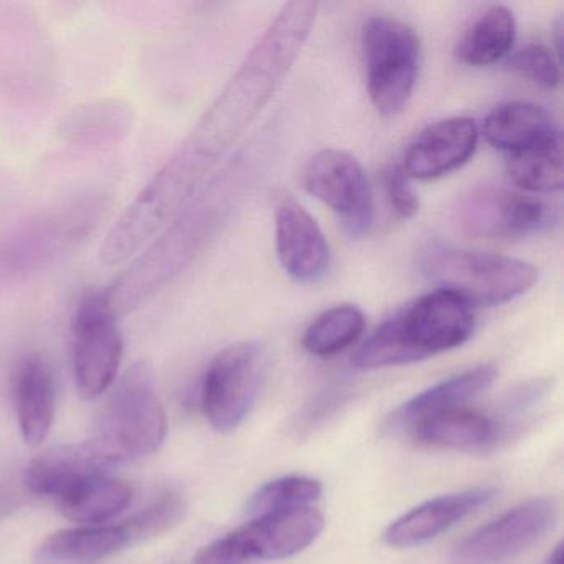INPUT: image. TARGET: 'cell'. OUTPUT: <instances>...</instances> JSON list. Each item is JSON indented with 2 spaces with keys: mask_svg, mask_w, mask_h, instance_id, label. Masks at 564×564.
I'll return each mask as SVG.
<instances>
[{
  "mask_svg": "<svg viewBox=\"0 0 564 564\" xmlns=\"http://www.w3.org/2000/svg\"><path fill=\"white\" fill-rule=\"evenodd\" d=\"M475 328L467 302L437 289L382 323L352 356L358 369L411 365L464 345Z\"/></svg>",
  "mask_w": 564,
  "mask_h": 564,
  "instance_id": "cell-1",
  "label": "cell"
},
{
  "mask_svg": "<svg viewBox=\"0 0 564 564\" xmlns=\"http://www.w3.org/2000/svg\"><path fill=\"white\" fill-rule=\"evenodd\" d=\"M422 272L441 290L470 306H497L524 295L538 282V270L524 260L481 250L429 247Z\"/></svg>",
  "mask_w": 564,
  "mask_h": 564,
  "instance_id": "cell-2",
  "label": "cell"
},
{
  "mask_svg": "<svg viewBox=\"0 0 564 564\" xmlns=\"http://www.w3.org/2000/svg\"><path fill=\"white\" fill-rule=\"evenodd\" d=\"M362 51L372 105L382 117H398L417 84L419 35L398 19L371 18L362 28Z\"/></svg>",
  "mask_w": 564,
  "mask_h": 564,
  "instance_id": "cell-3",
  "label": "cell"
},
{
  "mask_svg": "<svg viewBox=\"0 0 564 564\" xmlns=\"http://www.w3.org/2000/svg\"><path fill=\"white\" fill-rule=\"evenodd\" d=\"M123 359L118 312L107 290L87 293L74 316L72 361L78 392L87 401L100 398L117 381Z\"/></svg>",
  "mask_w": 564,
  "mask_h": 564,
  "instance_id": "cell-4",
  "label": "cell"
},
{
  "mask_svg": "<svg viewBox=\"0 0 564 564\" xmlns=\"http://www.w3.org/2000/svg\"><path fill=\"white\" fill-rule=\"evenodd\" d=\"M166 409L154 391L143 365L133 366L121 379L108 404L101 441L120 458L153 455L166 441Z\"/></svg>",
  "mask_w": 564,
  "mask_h": 564,
  "instance_id": "cell-5",
  "label": "cell"
},
{
  "mask_svg": "<svg viewBox=\"0 0 564 564\" xmlns=\"http://www.w3.org/2000/svg\"><path fill=\"white\" fill-rule=\"evenodd\" d=\"M263 376V348L257 341L227 346L207 368L203 411L210 427L229 434L252 411Z\"/></svg>",
  "mask_w": 564,
  "mask_h": 564,
  "instance_id": "cell-6",
  "label": "cell"
},
{
  "mask_svg": "<svg viewBox=\"0 0 564 564\" xmlns=\"http://www.w3.org/2000/svg\"><path fill=\"white\" fill-rule=\"evenodd\" d=\"M306 191L329 207L351 237L369 232L375 197L365 167L346 151L323 150L310 160L303 176Z\"/></svg>",
  "mask_w": 564,
  "mask_h": 564,
  "instance_id": "cell-7",
  "label": "cell"
},
{
  "mask_svg": "<svg viewBox=\"0 0 564 564\" xmlns=\"http://www.w3.org/2000/svg\"><path fill=\"white\" fill-rule=\"evenodd\" d=\"M553 498H531L465 538L452 564H500L533 546L556 523Z\"/></svg>",
  "mask_w": 564,
  "mask_h": 564,
  "instance_id": "cell-8",
  "label": "cell"
},
{
  "mask_svg": "<svg viewBox=\"0 0 564 564\" xmlns=\"http://www.w3.org/2000/svg\"><path fill=\"white\" fill-rule=\"evenodd\" d=\"M120 462L117 452L100 437L84 444L58 445L28 465L24 485L31 494L57 503L94 478L110 475Z\"/></svg>",
  "mask_w": 564,
  "mask_h": 564,
  "instance_id": "cell-9",
  "label": "cell"
},
{
  "mask_svg": "<svg viewBox=\"0 0 564 564\" xmlns=\"http://www.w3.org/2000/svg\"><path fill=\"white\" fill-rule=\"evenodd\" d=\"M467 232L490 239H524L553 223V210L527 194L485 189L470 194L458 209Z\"/></svg>",
  "mask_w": 564,
  "mask_h": 564,
  "instance_id": "cell-10",
  "label": "cell"
},
{
  "mask_svg": "<svg viewBox=\"0 0 564 564\" xmlns=\"http://www.w3.org/2000/svg\"><path fill=\"white\" fill-rule=\"evenodd\" d=\"M325 528V518L313 507L289 508L253 517L232 531L247 563L276 561L308 547Z\"/></svg>",
  "mask_w": 564,
  "mask_h": 564,
  "instance_id": "cell-11",
  "label": "cell"
},
{
  "mask_svg": "<svg viewBox=\"0 0 564 564\" xmlns=\"http://www.w3.org/2000/svg\"><path fill=\"white\" fill-rule=\"evenodd\" d=\"M275 243L283 270L295 282L315 283L328 272V240L312 214L296 200L286 199L276 207Z\"/></svg>",
  "mask_w": 564,
  "mask_h": 564,
  "instance_id": "cell-12",
  "label": "cell"
},
{
  "mask_svg": "<svg viewBox=\"0 0 564 564\" xmlns=\"http://www.w3.org/2000/svg\"><path fill=\"white\" fill-rule=\"evenodd\" d=\"M495 494V488L477 487L424 501L392 521L386 528L384 541L399 550L429 543L490 503Z\"/></svg>",
  "mask_w": 564,
  "mask_h": 564,
  "instance_id": "cell-13",
  "label": "cell"
},
{
  "mask_svg": "<svg viewBox=\"0 0 564 564\" xmlns=\"http://www.w3.org/2000/svg\"><path fill=\"white\" fill-rule=\"evenodd\" d=\"M477 144L478 127L471 118L437 121L412 141L402 170L412 180H437L468 163Z\"/></svg>",
  "mask_w": 564,
  "mask_h": 564,
  "instance_id": "cell-14",
  "label": "cell"
},
{
  "mask_svg": "<svg viewBox=\"0 0 564 564\" xmlns=\"http://www.w3.org/2000/svg\"><path fill=\"white\" fill-rule=\"evenodd\" d=\"M12 394L22 438L37 447L51 434L57 408L54 372L41 355L24 356L15 366Z\"/></svg>",
  "mask_w": 564,
  "mask_h": 564,
  "instance_id": "cell-15",
  "label": "cell"
},
{
  "mask_svg": "<svg viewBox=\"0 0 564 564\" xmlns=\"http://www.w3.org/2000/svg\"><path fill=\"white\" fill-rule=\"evenodd\" d=\"M485 140L507 154L561 144L560 128L550 111L528 101L498 105L484 121Z\"/></svg>",
  "mask_w": 564,
  "mask_h": 564,
  "instance_id": "cell-16",
  "label": "cell"
},
{
  "mask_svg": "<svg viewBox=\"0 0 564 564\" xmlns=\"http://www.w3.org/2000/svg\"><path fill=\"white\" fill-rule=\"evenodd\" d=\"M495 378H497V368L491 365H481L437 382L399 405L388 419V431L394 434L399 432L409 434L411 429L427 415L445 409L460 408L465 402L477 398L494 384Z\"/></svg>",
  "mask_w": 564,
  "mask_h": 564,
  "instance_id": "cell-17",
  "label": "cell"
},
{
  "mask_svg": "<svg viewBox=\"0 0 564 564\" xmlns=\"http://www.w3.org/2000/svg\"><path fill=\"white\" fill-rule=\"evenodd\" d=\"M409 435L429 447L475 451L495 444L500 431L487 414L460 405L427 415Z\"/></svg>",
  "mask_w": 564,
  "mask_h": 564,
  "instance_id": "cell-18",
  "label": "cell"
},
{
  "mask_svg": "<svg viewBox=\"0 0 564 564\" xmlns=\"http://www.w3.org/2000/svg\"><path fill=\"white\" fill-rule=\"evenodd\" d=\"M128 544L123 527H87L51 534L39 546V561L45 564H94L113 556Z\"/></svg>",
  "mask_w": 564,
  "mask_h": 564,
  "instance_id": "cell-19",
  "label": "cell"
},
{
  "mask_svg": "<svg viewBox=\"0 0 564 564\" xmlns=\"http://www.w3.org/2000/svg\"><path fill=\"white\" fill-rule=\"evenodd\" d=\"M517 41V19L505 6L487 9L465 32L457 57L468 67H488L503 61Z\"/></svg>",
  "mask_w": 564,
  "mask_h": 564,
  "instance_id": "cell-20",
  "label": "cell"
},
{
  "mask_svg": "<svg viewBox=\"0 0 564 564\" xmlns=\"http://www.w3.org/2000/svg\"><path fill=\"white\" fill-rule=\"evenodd\" d=\"M133 500V488L120 478L104 475L82 485L57 501L58 510L67 520L77 523H104L127 510Z\"/></svg>",
  "mask_w": 564,
  "mask_h": 564,
  "instance_id": "cell-21",
  "label": "cell"
},
{
  "mask_svg": "<svg viewBox=\"0 0 564 564\" xmlns=\"http://www.w3.org/2000/svg\"><path fill=\"white\" fill-rule=\"evenodd\" d=\"M133 123L130 107L121 101L84 105L67 117L62 134L72 143L104 144L120 141Z\"/></svg>",
  "mask_w": 564,
  "mask_h": 564,
  "instance_id": "cell-22",
  "label": "cell"
},
{
  "mask_svg": "<svg viewBox=\"0 0 564 564\" xmlns=\"http://www.w3.org/2000/svg\"><path fill=\"white\" fill-rule=\"evenodd\" d=\"M366 319L355 305H339L318 316L302 338L303 348L313 356L328 358L345 351L365 332Z\"/></svg>",
  "mask_w": 564,
  "mask_h": 564,
  "instance_id": "cell-23",
  "label": "cell"
},
{
  "mask_svg": "<svg viewBox=\"0 0 564 564\" xmlns=\"http://www.w3.org/2000/svg\"><path fill=\"white\" fill-rule=\"evenodd\" d=\"M507 170L513 184L527 193H556L563 189L561 144L508 154Z\"/></svg>",
  "mask_w": 564,
  "mask_h": 564,
  "instance_id": "cell-24",
  "label": "cell"
},
{
  "mask_svg": "<svg viewBox=\"0 0 564 564\" xmlns=\"http://www.w3.org/2000/svg\"><path fill=\"white\" fill-rule=\"evenodd\" d=\"M186 500L177 491H164L156 500L151 501L143 510L134 513L130 520L124 521V534L128 544L141 543L163 536L176 528L186 517Z\"/></svg>",
  "mask_w": 564,
  "mask_h": 564,
  "instance_id": "cell-25",
  "label": "cell"
},
{
  "mask_svg": "<svg viewBox=\"0 0 564 564\" xmlns=\"http://www.w3.org/2000/svg\"><path fill=\"white\" fill-rule=\"evenodd\" d=\"M322 495L318 480L308 477H283L270 481L256 491L247 503V513L252 517L289 508L312 507Z\"/></svg>",
  "mask_w": 564,
  "mask_h": 564,
  "instance_id": "cell-26",
  "label": "cell"
},
{
  "mask_svg": "<svg viewBox=\"0 0 564 564\" xmlns=\"http://www.w3.org/2000/svg\"><path fill=\"white\" fill-rule=\"evenodd\" d=\"M507 58L508 68L524 80L533 82L546 90L560 87V62L546 45L530 44Z\"/></svg>",
  "mask_w": 564,
  "mask_h": 564,
  "instance_id": "cell-27",
  "label": "cell"
},
{
  "mask_svg": "<svg viewBox=\"0 0 564 564\" xmlns=\"http://www.w3.org/2000/svg\"><path fill=\"white\" fill-rule=\"evenodd\" d=\"M384 187L395 216L401 219H411L417 214L419 199L412 187L409 186L408 174L402 167H392L384 174Z\"/></svg>",
  "mask_w": 564,
  "mask_h": 564,
  "instance_id": "cell-28",
  "label": "cell"
},
{
  "mask_svg": "<svg viewBox=\"0 0 564 564\" xmlns=\"http://www.w3.org/2000/svg\"><path fill=\"white\" fill-rule=\"evenodd\" d=\"M193 564H249L232 533L213 541L194 556Z\"/></svg>",
  "mask_w": 564,
  "mask_h": 564,
  "instance_id": "cell-29",
  "label": "cell"
},
{
  "mask_svg": "<svg viewBox=\"0 0 564 564\" xmlns=\"http://www.w3.org/2000/svg\"><path fill=\"white\" fill-rule=\"evenodd\" d=\"M21 495L14 485L0 481V518L8 517L9 513L18 508Z\"/></svg>",
  "mask_w": 564,
  "mask_h": 564,
  "instance_id": "cell-30",
  "label": "cell"
},
{
  "mask_svg": "<svg viewBox=\"0 0 564 564\" xmlns=\"http://www.w3.org/2000/svg\"><path fill=\"white\" fill-rule=\"evenodd\" d=\"M546 564H564L563 557V544H556L553 551H551L550 556H547Z\"/></svg>",
  "mask_w": 564,
  "mask_h": 564,
  "instance_id": "cell-31",
  "label": "cell"
}]
</instances>
